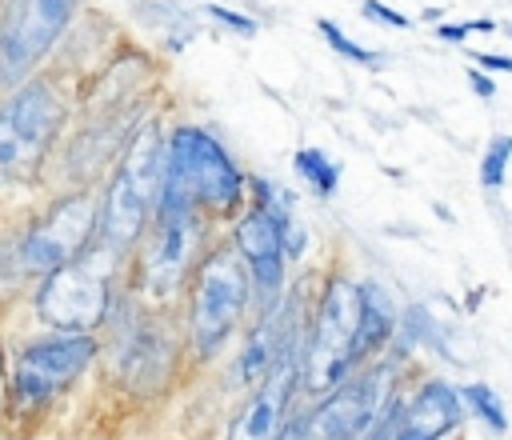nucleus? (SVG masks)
Masks as SVG:
<instances>
[{"instance_id": "nucleus-24", "label": "nucleus", "mask_w": 512, "mask_h": 440, "mask_svg": "<svg viewBox=\"0 0 512 440\" xmlns=\"http://www.w3.org/2000/svg\"><path fill=\"white\" fill-rule=\"evenodd\" d=\"M396 424H400V408H396V404H388V408H384V416L376 420V428L368 432V440H396Z\"/></svg>"}, {"instance_id": "nucleus-18", "label": "nucleus", "mask_w": 512, "mask_h": 440, "mask_svg": "<svg viewBox=\"0 0 512 440\" xmlns=\"http://www.w3.org/2000/svg\"><path fill=\"white\" fill-rule=\"evenodd\" d=\"M508 156H512V136H496L480 160V184L484 188H500L504 172H508Z\"/></svg>"}, {"instance_id": "nucleus-11", "label": "nucleus", "mask_w": 512, "mask_h": 440, "mask_svg": "<svg viewBox=\"0 0 512 440\" xmlns=\"http://www.w3.org/2000/svg\"><path fill=\"white\" fill-rule=\"evenodd\" d=\"M300 376H304V356H300V340L292 332L288 344L280 348V356L272 360V368L256 380V392L240 408L228 440H276V432L288 420V404H292Z\"/></svg>"}, {"instance_id": "nucleus-10", "label": "nucleus", "mask_w": 512, "mask_h": 440, "mask_svg": "<svg viewBox=\"0 0 512 440\" xmlns=\"http://www.w3.org/2000/svg\"><path fill=\"white\" fill-rule=\"evenodd\" d=\"M96 356V344L88 332H64V336H52V340H36L20 352L16 360V400L24 408L32 404H44L48 396H56L64 384H72L88 360Z\"/></svg>"}, {"instance_id": "nucleus-4", "label": "nucleus", "mask_w": 512, "mask_h": 440, "mask_svg": "<svg viewBox=\"0 0 512 440\" xmlns=\"http://www.w3.org/2000/svg\"><path fill=\"white\" fill-rule=\"evenodd\" d=\"M116 256L120 252L100 244L96 252H80L72 264L48 272L40 300H36L40 316L60 332H92L108 316V304H112L108 276H112Z\"/></svg>"}, {"instance_id": "nucleus-19", "label": "nucleus", "mask_w": 512, "mask_h": 440, "mask_svg": "<svg viewBox=\"0 0 512 440\" xmlns=\"http://www.w3.org/2000/svg\"><path fill=\"white\" fill-rule=\"evenodd\" d=\"M316 28H320V36L328 40V48H332V52H340L344 60H352V64H380V56H376L372 48L352 44V40H348V36H344V32H340L332 20H316Z\"/></svg>"}, {"instance_id": "nucleus-20", "label": "nucleus", "mask_w": 512, "mask_h": 440, "mask_svg": "<svg viewBox=\"0 0 512 440\" xmlns=\"http://www.w3.org/2000/svg\"><path fill=\"white\" fill-rule=\"evenodd\" d=\"M464 400H468V404L476 408V416H480L484 424H492L496 432L508 428V420H504V404L496 400L492 388H484V384H468V388H464Z\"/></svg>"}, {"instance_id": "nucleus-9", "label": "nucleus", "mask_w": 512, "mask_h": 440, "mask_svg": "<svg viewBox=\"0 0 512 440\" xmlns=\"http://www.w3.org/2000/svg\"><path fill=\"white\" fill-rule=\"evenodd\" d=\"M388 384H392V368H372L368 376H360L352 384H336V392L324 396L312 416H304L308 440H360V436H368L388 408Z\"/></svg>"}, {"instance_id": "nucleus-15", "label": "nucleus", "mask_w": 512, "mask_h": 440, "mask_svg": "<svg viewBox=\"0 0 512 440\" xmlns=\"http://www.w3.org/2000/svg\"><path fill=\"white\" fill-rule=\"evenodd\" d=\"M296 328H292V308H272L264 320H260V328L248 336V348H244V356H240V380L244 384H256L268 368H272V360L280 356V348L288 344V336H292Z\"/></svg>"}, {"instance_id": "nucleus-2", "label": "nucleus", "mask_w": 512, "mask_h": 440, "mask_svg": "<svg viewBox=\"0 0 512 440\" xmlns=\"http://www.w3.org/2000/svg\"><path fill=\"white\" fill-rule=\"evenodd\" d=\"M164 172L176 176L188 200L204 212H236L248 196V180L224 152V144L192 124L172 128V136L164 140Z\"/></svg>"}, {"instance_id": "nucleus-1", "label": "nucleus", "mask_w": 512, "mask_h": 440, "mask_svg": "<svg viewBox=\"0 0 512 440\" xmlns=\"http://www.w3.org/2000/svg\"><path fill=\"white\" fill-rule=\"evenodd\" d=\"M160 172H164V136L156 124H144L128 140V148H124V156H120V164H116V172L100 196L96 240L104 248L124 252L128 244L140 240V232L156 208Z\"/></svg>"}, {"instance_id": "nucleus-5", "label": "nucleus", "mask_w": 512, "mask_h": 440, "mask_svg": "<svg viewBox=\"0 0 512 440\" xmlns=\"http://www.w3.org/2000/svg\"><path fill=\"white\" fill-rule=\"evenodd\" d=\"M360 308H364V288L352 280H332L320 308H316V328L312 344L304 352V380L312 392L336 388L348 368L356 364V336H360Z\"/></svg>"}, {"instance_id": "nucleus-27", "label": "nucleus", "mask_w": 512, "mask_h": 440, "mask_svg": "<svg viewBox=\"0 0 512 440\" xmlns=\"http://www.w3.org/2000/svg\"><path fill=\"white\" fill-rule=\"evenodd\" d=\"M468 80H472V88H476V96H492V80H484L480 72H468Z\"/></svg>"}, {"instance_id": "nucleus-6", "label": "nucleus", "mask_w": 512, "mask_h": 440, "mask_svg": "<svg viewBox=\"0 0 512 440\" xmlns=\"http://www.w3.org/2000/svg\"><path fill=\"white\" fill-rule=\"evenodd\" d=\"M64 124V100L52 84L28 80L0 104V176L36 168Z\"/></svg>"}, {"instance_id": "nucleus-8", "label": "nucleus", "mask_w": 512, "mask_h": 440, "mask_svg": "<svg viewBox=\"0 0 512 440\" xmlns=\"http://www.w3.org/2000/svg\"><path fill=\"white\" fill-rule=\"evenodd\" d=\"M96 220H100V196L92 192H72L64 196L20 244V260L28 272H56L64 264H72L80 252H88V244L96 240Z\"/></svg>"}, {"instance_id": "nucleus-22", "label": "nucleus", "mask_w": 512, "mask_h": 440, "mask_svg": "<svg viewBox=\"0 0 512 440\" xmlns=\"http://www.w3.org/2000/svg\"><path fill=\"white\" fill-rule=\"evenodd\" d=\"M496 24L492 20H472V24H440L436 28V36L440 40H448V44H460V40H468V32H492Z\"/></svg>"}, {"instance_id": "nucleus-17", "label": "nucleus", "mask_w": 512, "mask_h": 440, "mask_svg": "<svg viewBox=\"0 0 512 440\" xmlns=\"http://www.w3.org/2000/svg\"><path fill=\"white\" fill-rule=\"evenodd\" d=\"M296 172L308 180V188H312L320 200H328V196L336 192V184H340V164H332L320 148H300V152H296Z\"/></svg>"}, {"instance_id": "nucleus-14", "label": "nucleus", "mask_w": 512, "mask_h": 440, "mask_svg": "<svg viewBox=\"0 0 512 440\" xmlns=\"http://www.w3.org/2000/svg\"><path fill=\"white\" fill-rule=\"evenodd\" d=\"M460 420V400L448 384L432 380L416 392V400L400 412L396 424V440H440L444 432H452Z\"/></svg>"}, {"instance_id": "nucleus-12", "label": "nucleus", "mask_w": 512, "mask_h": 440, "mask_svg": "<svg viewBox=\"0 0 512 440\" xmlns=\"http://www.w3.org/2000/svg\"><path fill=\"white\" fill-rule=\"evenodd\" d=\"M152 220L156 228H152L148 256H144V288L152 296H168L200 248V208H180V212H164Z\"/></svg>"}, {"instance_id": "nucleus-21", "label": "nucleus", "mask_w": 512, "mask_h": 440, "mask_svg": "<svg viewBox=\"0 0 512 440\" xmlns=\"http://www.w3.org/2000/svg\"><path fill=\"white\" fill-rule=\"evenodd\" d=\"M208 16H216L224 28H232L236 36H256L260 32V24L252 20V16H244V12H232V8H224V4H208Z\"/></svg>"}, {"instance_id": "nucleus-7", "label": "nucleus", "mask_w": 512, "mask_h": 440, "mask_svg": "<svg viewBox=\"0 0 512 440\" xmlns=\"http://www.w3.org/2000/svg\"><path fill=\"white\" fill-rule=\"evenodd\" d=\"M80 0H4L0 4V84H16L64 36Z\"/></svg>"}, {"instance_id": "nucleus-26", "label": "nucleus", "mask_w": 512, "mask_h": 440, "mask_svg": "<svg viewBox=\"0 0 512 440\" xmlns=\"http://www.w3.org/2000/svg\"><path fill=\"white\" fill-rule=\"evenodd\" d=\"M276 440H308V428H304V420H284V428L276 432Z\"/></svg>"}, {"instance_id": "nucleus-13", "label": "nucleus", "mask_w": 512, "mask_h": 440, "mask_svg": "<svg viewBox=\"0 0 512 440\" xmlns=\"http://www.w3.org/2000/svg\"><path fill=\"white\" fill-rule=\"evenodd\" d=\"M232 248L240 252V260L252 272V284L260 292V304L272 308L284 284V244H280V228L276 216L260 204H252L236 224H232Z\"/></svg>"}, {"instance_id": "nucleus-16", "label": "nucleus", "mask_w": 512, "mask_h": 440, "mask_svg": "<svg viewBox=\"0 0 512 440\" xmlns=\"http://www.w3.org/2000/svg\"><path fill=\"white\" fill-rule=\"evenodd\" d=\"M392 304L380 288H364V308H360V336H356V360L364 352H376L392 336Z\"/></svg>"}, {"instance_id": "nucleus-25", "label": "nucleus", "mask_w": 512, "mask_h": 440, "mask_svg": "<svg viewBox=\"0 0 512 440\" xmlns=\"http://www.w3.org/2000/svg\"><path fill=\"white\" fill-rule=\"evenodd\" d=\"M476 64L492 68V72H512V56H492V52H476Z\"/></svg>"}, {"instance_id": "nucleus-23", "label": "nucleus", "mask_w": 512, "mask_h": 440, "mask_svg": "<svg viewBox=\"0 0 512 440\" xmlns=\"http://www.w3.org/2000/svg\"><path fill=\"white\" fill-rule=\"evenodd\" d=\"M364 16H368V20H380V24H388V28H408V16H404V12H392V8L380 4V0H364Z\"/></svg>"}, {"instance_id": "nucleus-3", "label": "nucleus", "mask_w": 512, "mask_h": 440, "mask_svg": "<svg viewBox=\"0 0 512 440\" xmlns=\"http://www.w3.org/2000/svg\"><path fill=\"white\" fill-rule=\"evenodd\" d=\"M248 292H252L248 268L236 248L220 244L200 260L196 284H192V304H188V332H192V348L200 356L216 352L236 332V324L248 308Z\"/></svg>"}]
</instances>
